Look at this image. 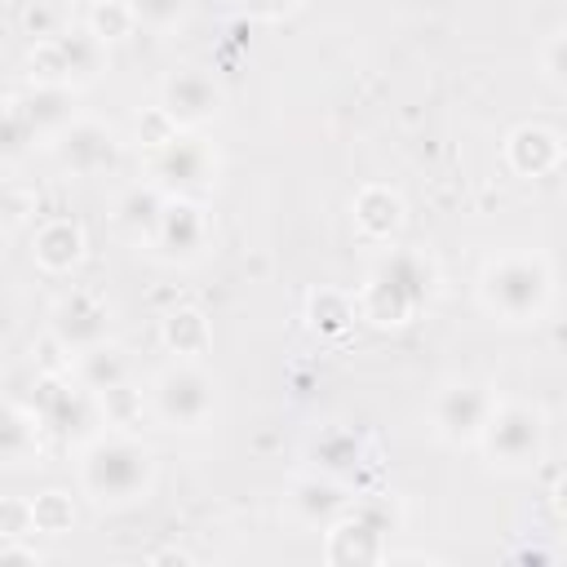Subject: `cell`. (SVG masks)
Wrapping results in <instances>:
<instances>
[{
    "label": "cell",
    "mask_w": 567,
    "mask_h": 567,
    "mask_svg": "<svg viewBox=\"0 0 567 567\" xmlns=\"http://www.w3.org/2000/svg\"><path fill=\"white\" fill-rule=\"evenodd\" d=\"M97 403H102L106 430H128V434H133V430L146 421V412H151V390L142 394L133 381H120V385L102 390V394H97Z\"/></svg>",
    "instance_id": "obj_26"
},
{
    "label": "cell",
    "mask_w": 567,
    "mask_h": 567,
    "mask_svg": "<svg viewBox=\"0 0 567 567\" xmlns=\"http://www.w3.org/2000/svg\"><path fill=\"white\" fill-rule=\"evenodd\" d=\"M35 213V190H22V186H4V226L13 230V226H22L27 217Z\"/></svg>",
    "instance_id": "obj_36"
},
{
    "label": "cell",
    "mask_w": 567,
    "mask_h": 567,
    "mask_svg": "<svg viewBox=\"0 0 567 567\" xmlns=\"http://www.w3.org/2000/svg\"><path fill=\"white\" fill-rule=\"evenodd\" d=\"M111 44H102L84 22L66 27L53 40H35L27 49V84H71L84 89L106 71Z\"/></svg>",
    "instance_id": "obj_7"
},
{
    "label": "cell",
    "mask_w": 567,
    "mask_h": 567,
    "mask_svg": "<svg viewBox=\"0 0 567 567\" xmlns=\"http://www.w3.org/2000/svg\"><path fill=\"white\" fill-rule=\"evenodd\" d=\"M235 4L252 22H284V18H292L301 9V0H235Z\"/></svg>",
    "instance_id": "obj_35"
},
{
    "label": "cell",
    "mask_w": 567,
    "mask_h": 567,
    "mask_svg": "<svg viewBox=\"0 0 567 567\" xmlns=\"http://www.w3.org/2000/svg\"><path fill=\"white\" fill-rule=\"evenodd\" d=\"M217 412V377L204 363L173 359L151 381V416L164 430H199Z\"/></svg>",
    "instance_id": "obj_8"
},
{
    "label": "cell",
    "mask_w": 567,
    "mask_h": 567,
    "mask_svg": "<svg viewBox=\"0 0 567 567\" xmlns=\"http://www.w3.org/2000/svg\"><path fill=\"white\" fill-rule=\"evenodd\" d=\"M549 505H554V514L567 523V470L554 478V487H549Z\"/></svg>",
    "instance_id": "obj_38"
},
{
    "label": "cell",
    "mask_w": 567,
    "mask_h": 567,
    "mask_svg": "<svg viewBox=\"0 0 567 567\" xmlns=\"http://www.w3.org/2000/svg\"><path fill=\"white\" fill-rule=\"evenodd\" d=\"M478 301L501 323H536L554 301V266L545 252H501L478 270Z\"/></svg>",
    "instance_id": "obj_3"
},
{
    "label": "cell",
    "mask_w": 567,
    "mask_h": 567,
    "mask_svg": "<svg viewBox=\"0 0 567 567\" xmlns=\"http://www.w3.org/2000/svg\"><path fill=\"white\" fill-rule=\"evenodd\" d=\"M35 536V523H31V501H18L9 496L0 505V540H27Z\"/></svg>",
    "instance_id": "obj_33"
},
{
    "label": "cell",
    "mask_w": 567,
    "mask_h": 567,
    "mask_svg": "<svg viewBox=\"0 0 567 567\" xmlns=\"http://www.w3.org/2000/svg\"><path fill=\"white\" fill-rule=\"evenodd\" d=\"M159 346L173 359L186 363H204V354L213 350V323L199 306H168L159 315Z\"/></svg>",
    "instance_id": "obj_21"
},
{
    "label": "cell",
    "mask_w": 567,
    "mask_h": 567,
    "mask_svg": "<svg viewBox=\"0 0 567 567\" xmlns=\"http://www.w3.org/2000/svg\"><path fill=\"white\" fill-rule=\"evenodd\" d=\"M496 403L501 399L487 381H447L430 403V430L447 447H478Z\"/></svg>",
    "instance_id": "obj_10"
},
{
    "label": "cell",
    "mask_w": 567,
    "mask_h": 567,
    "mask_svg": "<svg viewBox=\"0 0 567 567\" xmlns=\"http://www.w3.org/2000/svg\"><path fill=\"white\" fill-rule=\"evenodd\" d=\"M221 84L204 66H177L159 84V106L182 124V128H204L221 115Z\"/></svg>",
    "instance_id": "obj_14"
},
{
    "label": "cell",
    "mask_w": 567,
    "mask_h": 567,
    "mask_svg": "<svg viewBox=\"0 0 567 567\" xmlns=\"http://www.w3.org/2000/svg\"><path fill=\"white\" fill-rule=\"evenodd\" d=\"M177 133H186V128H182V124H177L159 102H155V106H146V111L137 115V146H142V151H159V146H164V142H173Z\"/></svg>",
    "instance_id": "obj_32"
},
{
    "label": "cell",
    "mask_w": 567,
    "mask_h": 567,
    "mask_svg": "<svg viewBox=\"0 0 567 567\" xmlns=\"http://www.w3.org/2000/svg\"><path fill=\"white\" fill-rule=\"evenodd\" d=\"M49 151H53V159H58L62 173H71V177H97V173H106L120 159V137H115L111 124L80 115L71 128H62L49 142Z\"/></svg>",
    "instance_id": "obj_13"
},
{
    "label": "cell",
    "mask_w": 567,
    "mask_h": 567,
    "mask_svg": "<svg viewBox=\"0 0 567 567\" xmlns=\"http://www.w3.org/2000/svg\"><path fill=\"white\" fill-rule=\"evenodd\" d=\"M146 563H177V567H186V563H190V554H182V549H159V554H151Z\"/></svg>",
    "instance_id": "obj_39"
},
{
    "label": "cell",
    "mask_w": 567,
    "mask_h": 567,
    "mask_svg": "<svg viewBox=\"0 0 567 567\" xmlns=\"http://www.w3.org/2000/svg\"><path fill=\"white\" fill-rule=\"evenodd\" d=\"M31 523H35V536H49V540L66 536L75 527V501H71V492H62V487L35 492L31 496Z\"/></svg>",
    "instance_id": "obj_27"
},
{
    "label": "cell",
    "mask_w": 567,
    "mask_h": 567,
    "mask_svg": "<svg viewBox=\"0 0 567 567\" xmlns=\"http://www.w3.org/2000/svg\"><path fill=\"white\" fill-rule=\"evenodd\" d=\"M354 319H359L354 292L315 288V292L306 297V323H310V332H319V337H341V332H346Z\"/></svg>",
    "instance_id": "obj_25"
},
{
    "label": "cell",
    "mask_w": 567,
    "mask_h": 567,
    "mask_svg": "<svg viewBox=\"0 0 567 567\" xmlns=\"http://www.w3.org/2000/svg\"><path fill=\"white\" fill-rule=\"evenodd\" d=\"M18 97V106H22V115L35 124V133H40V142L49 146L62 128H71L75 120H80V89H71V84H27V89H18L13 93Z\"/></svg>",
    "instance_id": "obj_19"
},
{
    "label": "cell",
    "mask_w": 567,
    "mask_h": 567,
    "mask_svg": "<svg viewBox=\"0 0 567 567\" xmlns=\"http://www.w3.org/2000/svg\"><path fill=\"white\" fill-rule=\"evenodd\" d=\"M44 421L35 416V408L27 399H9L4 403V425H0V456L9 470H22V465H35L40 461V443H44Z\"/></svg>",
    "instance_id": "obj_22"
},
{
    "label": "cell",
    "mask_w": 567,
    "mask_h": 567,
    "mask_svg": "<svg viewBox=\"0 0 567 567\" xmlns=\"http://www.w3.org/2000/svg\"><path fill=\"white\" fill-rule=\"evenodd\" d=\"M217 146L199 133V128H186L177 133L173 142H164L159 151H146V164H142V177L155 182L164 195H190V199H204L213 186H217Z\"/></svg>",
    "instance_id": "obj_9"
},
{
    "label": "cell",
    "mask_w": 567,
    "mask_h": 567,
    "mask_svg": "<svg viewBox=\"0 0 567 567\" xmlns=\"http://www.w3.org/2000/svg\"><path fill=\"white\" fill-rule=\"evenodd\" d=\"M84 27H89L102 44H120V40H128L133 31H142V27H137V13H133L128 0H89Z\"/></svg>",
    "instance_id": "obj_28"
},
{
    "label": "cell",
    "mask_w": 567,
    "mask_h": 567,
    "mask_svg": "<svg viewBox=\"0 0 567 567\" xmlns=\"http://www.w3.org/2000/svg\"><path fill=\"white\" fill-rule=\"evenodd\" d=\"M27 403L35 408V416L44 421V430H49L53 439L71 443L75 452H80L89 439H97V434L106 430V416H102L97 394H93L89 385H80L71 368H66V372H35Z\"/></svg>",
    "instance_id": "obj_5"
},
{
    "label": "cell",
    "mask_w": 567,
    "mask_h": 567,
    "mask_svg": "<svg viewBox=\"0 0 567 567\" xmlns=\"http://www.w3.org/2000/svg\"><path fill=\"white\" fill-rule=\"evenodd\" d=\"M208 239H213V213L204 208V199L168 195V204L159 213V226H155L146 248L164 266H195L208 252Z\"/></svg>",
    "instance_id": "obj_11"
},
{
    "label": "cell",
    "mask_w": 567,
    "mask_h": 567,
    "mask_svg": "<svg viewBox=\"0 0 567 567\" xmlns=\"http://www.w3.org/2000/svg\"><path fill=\"white\" fill-rule=\"evenodd\" d=\"M306 461H310V470H319V474L346 478V474H354V470L363 465V439H359L354 430H346V425H332V430H323V434L306 447Z\"/></svg>",
    "instance_id": "obj_23"
},
{
    "label": "cell",
    "mask_w": 567,
    "mask_h": 567,
    "mask_svg": "<svg viewBox=\"0 0 567 567\" xmlns=\"http://www.w3.org/2000/svg\"><path fill=\"white\" fill-rule=\"evenodd\" d=\"M399 527V509L381 492L354 496V505L323 527V563L328 567H359V563H385L390 558V532Z\"/></svg>",
    "instance_id": "obj_4"
},
{
    "label": "cell",
    "mask_w": 567,
    "mask_h": 567,
    "mask_svg": "<svg viewBox=\"0 0 567 567\" xmlns=\"http://www.w3.org/2000/svg\"><path fill=\"white\" fill-rule=\"evenodd\" d=\"M49 337L75 359V354L111 341V306L97 292L75 288L66 297H58V306L49 310Z\"/></svg>",
    "instance_id": "obj_12"
},
{
    "label": "cell",
    "mask_w": 567,
    "mask_h": 567,
    "mask_svg": "<svg viewBox=\"0 0 567 567\" xmlns=\"http://www.w3.org/2000/svg\"><path fill=\"white\" fill-rule=\"evenodd\" d=\"M128 4L142 31H173L190 13V0H128Z\"/></svg>",
    "instance_id": "obj_31"
},
{
    "label": "cell",
    "mask_w": 567,
    "mask_h": 567,
    "mask_svg": "<svg viewBox=\"0 0 567 567\" xmlns=\"http://www.w3.org/2000/svg\"><path fill=\"white\" fill-rule=\"evenodd\" d=\"M71 22H66V13L58 9V0H31L27 9H22V31L31 35V44L35 40H53V35H62Z\"/></svg>",
    "instance_id": "obj_30"
},
{
    "label": "cell",
    "mask_w": 567,
    "mask_h": 567,
    "mask_svg": "<svg viewBox=\"0 0 567 567\" xmlns=\"http://www.w3.org/2000/svg\"><path fill=\"white\" fill-rule=\"evenodd\" d=\"M350 217H354V230L359 239L368 244H394L399 230L408 226V204L394 186L385 182H363L350 199Z\"/></svg>",
    "instance_id": "obj_17"
},
{
    "label": "cell",
    "mask_w": 567,
    "mask_h": 567,
    "mask_svg": "<svg viewBox=\"0 0 567 567\" xmlns=\"http://www.w3.org/2000/svg\"><path fill=\"white\" fill-rule=\"evenodd\" d=\"M545 443H549V421L536 403L527 399H501L478 447H483V461L496 470V474H527L545 461Z\"/></svg>",
    "instance_id": "obj_6"
},
{
    "label": "cell",
    "mask_w": 567,
    "mask_h": 567,
    "mask_svg": "<svg viewBox=\"0 0 567 567\" xmlns=\"http://www.w3.org/2000/svg\"><path fill=\"white\" fill-rule=\"evenodd\" d=\"M439 297V266L430 252L421 248H394L363 275V284L354 288V306L359 319L368 328H408L421 310H430V301Z\"/></svg>",
    "instance_id": "obj_1"
},
{
    "label": "cell",
    "mask_w": 567,
    "mask_h": 567,
    "mask_svg": "<svg viewBox=\"0 0 567 567\" xmlns=\"http://www.w3.org/2000/svg\"><path fill=\"white\" fill-rule=\"evenodd\" d=\"M40 142V133H35V124L22 115V106H18V97L9 93L4 97V164H18L31 146Z\"/></svg>",
    "instance_id": "obj_29"
},
{
    "label": "cell",
    "mask_w": 567,
    "mask_h": 567,
    "mask_svg": "<svg viewBox=\"0 0 567 567\" xmlns=\"http://www.w3.org/2000/svg\"><path fill=\"white\" fill-rule=\"evenodd\" d=\"M501 155H505V168L514 177L536 182V177H549V173H558L567 164V142L549 124H514L505 133Z\"/></svg>",
    "instance_id": "obj_16"
},
{
    "label": "cell",
    "mask_w": 567,
    "mask_h": 567,
    "mask_svg": "<svg viewBox=\"0 0 567 567\" xmlns=\"http://www.w3.org/2000/svg\"><path fill=\"white\" fill-rule=\"evenodd\" d=\"M75 474L97 509H133L155 487V452L128 430H102L80 447Z\"/></svg>",
    "instance_id": "obj_2"
},
{
    "label": "cell",
    "mask_w": 567,
    "mask_h": 567,
    "mask_svg": "<svg viewBox=\"0 0 567 567\" xmlns=\"http://www.w3.org/2000/svg\"><path fill=\"white\" fill-rule=\"evenodd\" d=\"M71 372H75L80 385H89L93 394H102V390L128 381V354H124L115 341H102V346L75 354V359H71Z\"/></svg>",
    "instance_id": "obj_24"
},
{
    "label": "cell",
    "mask_w": 567,
    "mask_h": 567,
    "mask_svg": "<svg viewBox=\"0 0 567 567\" xmlns=\"http://www.w3.org/2000/svg\"><path fill=\"white\" fill-rule=\"evenodd\" d=\"M164 204H168V195L155 186V182H133L120 199H115V208H111V221H115V230L128 239V244H151V235H155V226H159V213H164Z\"/></svg>",
    "instance_id": "obj_20"
},
{
    "label": "cell",
    "mask_w": 567,
    "mask_h": 567,
    "mask_svg": "<svg viewBox=\"0 0 567 567\" xmlns=\"http://www.w3.org/2000/svg\"><path fill=\"white\" fill-rule=\"evenodd\" d=\"M354 496H359V492H350L346 478H332V474L310 470V474L292 478V487H288V496H284V509H288V518H292L297 527L323 532V527H332V523L354 505Z\"/></svg>",
    "instance_id": "obj_15"
},
{
    "label": "cell",
    "mask_w": 567,
    "mask_h": 567,
    "mask_svg": "<svg viewBox=\"0 0 567 567\" xmlns=\"http://www.w3.org/2000/svg\"><path fill=\"white\" fill-rule=\"evenodd\" d=\"M89 252V235L75 217H44L31 230V261L44 275H71Z\"/></svg>",
    "instance_id": "obj_18"
},
{
    "label": "cell",
    "mask_w": 567,
    "mask_h": 567,
    "mask_svg": "<svg viewBox=\"0 0 567 567\" xmlns=\"http://www.w3.org/2000/svg\"><path fill=\"white\" fill-rule=\"evenodd\" d=\"M540 71H545V80H549L554 89L567 93V31H558V35L545 44V53H540Z\"/></svg>",
    "instance_id": "obj_34"
},
{
    "label": "cell",
    "mask_w": 567,
    "mask_h": 567,
    "mask_svg": "<svg viewBox=\"0 0 567 567\" xmlns=\"http://www.w3.org/2000/svg\"><path fill=\"white\" fill-rule=\"evenodd\" d=\"M44 554L27 540H0V567H40Z\"/></svg>",
    "instance_id": "obj_37"
}]
</instances>
